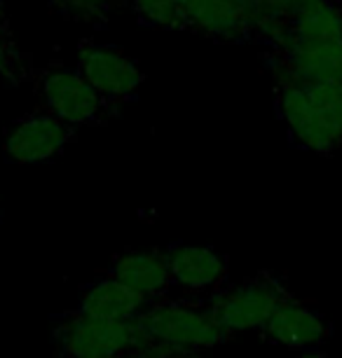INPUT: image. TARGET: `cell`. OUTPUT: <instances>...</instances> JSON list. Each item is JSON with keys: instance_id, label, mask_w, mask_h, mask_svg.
Instances as JSON below:
<instances>
[{"instance_id": "8", "label": "cell", "mask_w": 342, "mask_h": 358, "mask_svg": "<svg viewBox=\"0 0 342 358\" xmlns=\"http://www.w3.org/2000/svg\"><path fill=\"white\" fill-rule=\"evenodd\" d=\"M274 83H342V40L340 43H303L291 40L267 54Z\"/></svg>"}, {"instance_id": "15", "label": "cell", "mask_w": 342, "mask_h": 358, "mask_svg": "<svg viewBox=\"0 0 342 358\" xmlns=\"http://www.w3.org/2000/svg\"><path fill=\"white\" fill-rule=\"evenodd\" d=\"M113 3L115 0H55V5L66 17L90 24H101L111 15Z\"/></svg>"}, {"instance_id": "9", "label": "cell", "mask_w": 342, "mask_h": 358, "mask_svg": "<svg viewBox=\"0 0 342 358\" xmlns=\"http://www.w3.org/2000/svg\"><path fill=\"white\" fill-rule=\"evenodd\" d=\"M166 262L173 286L183 288L187 295L211 297L227 279V260L209 246L176 244L166 251Z\"/></svg>"}, {"instance_id": "17", "label": "cell", "mask_w": 342, "mask_h": 358, "mask_svg": "<svg viewBox=\"0 0 342 358\" xmlns=\"http://www.w3.org/2000/svg\"><path fill=\"white\" fill-rule=\"evenodd\" d=\"M296 358H333V356H328L324 351H317V349H307L303 354H298Z\"/></svg>"}, {"instance_id": "5", "label": "cell", "mask_w": 342, "mask_h": 358, "mask_svg": "<svg viewBox=\"0 0 342 358\" xmlns=\"http://www.w3.org/2000/svg\"><path fill=\"white\" fill-rule=\"evenodd\" d=\"M291 297L288 288L272 274H258L232 288H220L206 297L211 312L230 335L263 330L281 302Z\"/></svg>"}, {"instance_id": "6", "label": "cell", "mask_w": 342, "mask_h": 358, "mask_svg": "<svg viewBox=\"0 0 342 358\" xmlns=\"http://www.w3.org/2000/svg\"><path fill=\"white\" fill-rule=\"evenodd\" d=\"M76 69L113 106H122L131 101L143 83V71L129 54H124L117 47L97 45L90 40H85L78 47Z\"/></svg>"}, {"instance_id": "10", "label": "cell", "mask_w": 342, "mask_h": 358, "mask_svg": "<svg viewBox=\"0 0 342 358\" xmlns=\"http://www.w3.org/2000/svg\"><path fill=\"white\" fill-rule=\"evenodd\" d=\"M331 326L321 316L317 309L296 300V297H286L281 305L274 309L270 321L263 326L265 340L288 349H317L319 344L326 342Z\"/></svg>"}, {"instance_id": "11", "label": "cell", "mask_w": 342, "mask_h": 358, "mask_svg": "<svg viewBox=\"0 0 342 358\" xmlns=\"http://www.w3.org/2000/svg\"><path fill=\"white\" fill-rule=\"evenodd\" d=\"M108 274L113 279L122 281L124 286L134 288L136 293L145 295L148 300H159L169 293L173 286L166 251H127L111 262Z\"/></svg>"}, {"instance_id": "13", "label": "cell", "mask_w": 342, "mask_h": 358, "mask_svg": "<svg viewBox=\"0 0 342 358\" xmlns=\"http://www.w3.org/2000/svg\"><path fill=\"white\" fill-rule=\"evenodd\" d=\"M291 40H303V43H340L342 5L338 0H317V3L288 15V40L284 45H288Z\"/></svg>"}, {"instance_id": "2", "label": "cell", "mask_w": 342, "mask_h": 358, "mask_svg": "<svg viewBox=\"0 0 342 358\" xmlns=\"http://www.w3.org/2000/svg\"><path fill=\"white\" fill-rule=\"evenodd\" d=\"M141 326L148 330L152 340L171 344L176 349L199 354L230 340V333L211 312L204 300H152L138 314Z\"/></svg>"}, {"instance_id": "3", "label": "cell", "mask_w": 342, "mask_h": 358, "mask_svg": "<svg viewBox=\"0 0 342 358\" xmlns=\"http://www.w3.org/2000/svg\"><path fill=\"white\" fill-rule=\"evenodd\" d=\"M52 335H55L57 349L64 358H94L111 354L138 356L152 342L148 330L141 326L138 319H94L78 309L59 316Z\"/></svg>"}, {"instance_id": "16", "label": "cell", "mask_w": 342, "mask_h": 358, "mask_svg": "<svg viewBox=\"0 0 342 358\" xmlns=\"http://www.w3.org/2000/svg\"><path fill=\"white\" fill-rule=\"evenodd\" d=\"M265 3L281 10V12H286V15H293V12L303 10V8H307V5L317 3V0H265Z\"/></svg>"}, {"instance_id": "19", "label": "cell", "mask_w": 342, "mask_h": 358, "mask_svg": "<svg viewBox=\"0 0 342 358\" xmlns=\"http://www.w3.org/2000/svg\"><path fill=\"white\" fill-rule=\"evenodd\" d=\"M190 358H204V356H197V354H194V356H190Z\"/></svg>"}, {"instance_id": "4", "label": "cell", "mask_w": 342, "mask_h": 358, "mask_svg": "<svg viewBox=\"0 0 342 358\" xmlns=\"http://www.w3.org/2000/svg\"><path fill=\"white\" fill-rule=\"evenodd\" d=\"M36 87L45 110L55 113L73 127L104 124L115 115L117 106L106 101L78 69L52 66L40 71Z\"/></svg>"}, {"instance_id": "12", "label": "cell", "mask_w": 342, "mask_h": 358, "mask_svg": "<svg viewBox=\"0 0 342 358\" xmlns=\"http://www.w3.org/2000/svg\"><path fill=\"white\" fill-rule=\"evenodd\" d=\"M145 295L136 293L134 288L124 286L122 281L113 279L106 274L104 279L92 281L83 288L78 302V312H83L94 319H108V321H127L138 319V314L150 305Z\"/></svg>"}, {"instance_id": "7", "label": "cell", "mask_w": 342, "mask_h": 358, "mask_svg": "<svg viewBox=\"0 0 342 358\" xmlns=\"http://www.w3.org/2000/svg\"><path fill=\"white\" fill-rule=\"evenodd\" d=\"M76 141V127L50 110H33L19 117L5 134V155L17 164H43L55 159Z\"/></svg>"}, {"instance_id": "1", "label": "cell", "mask_w": 342, "mask_h": 358, "mask_svg": "<svg viewBox=\"0 0 342 358\" xmlns=\"http://www.w3.org/2000/svg\"><path fill=\"white\" fill-rule=\"evenodd\" d=\"M277 110L303 150L331 155L342 148V83L277 85Z\"/></svg>"}, {"instance_id": "18", "label": "cell", "mask_w": 342, "mask_h": 358, "mask_svg": "<svg viewBox=\"0 0 342 358\" xmlns=\"http://www.w3.org/2000/svg\"><path fill=\"white\" fill-rule=\"evenodd\" d=\"M94 358H136L131 354H111V356H94Z\"/></svg>"}, {"instance_id": "14", "label": "cell", "mask_w": 342, "mask_h": 358, "mask_svg": "<svg viewBox=\"0 0 342 358\" xmlns=\"http://www.w3.org/2000/svg\"><path fill=\"white\" fill-rule=\"evenodd\" d=\"M26 73H29V66L19 54L17 43L12 40V33L8 29V22L0 12V76L12 80V83H19V80L26 78Z\"/></svg>"}]
</instances>
